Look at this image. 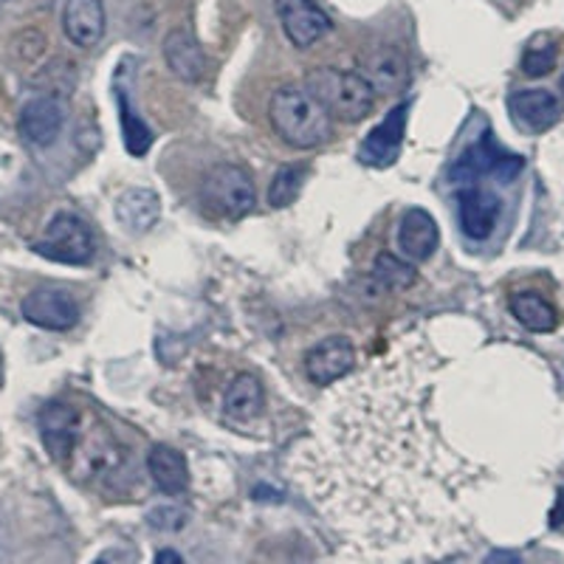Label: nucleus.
I'll list each match as a JSON object with an SVG mask.
<instances>
[{
    "mask_svg": "<svg viewBox=\"0 0 564 564\" xmlns=\"http://www.w3.org/2000/svg\"><path fill=\"white\" fill-rule=\"evenodd\" d=\"M155 562H181V556L173 551H159L155 553Z\"/></svg>",
    "mask_w": 564,
    "mask_h": 564,
    "instance_id": "nucleus-28",
    "label": "nucleus"
},
{
    "mask_svg": "<svg viewBox=\"0 0 564 564\" xmlns=\"http://www.w3.org/2000/svg\"><path fill=\"white\" fill-rule=\"evenodd\" d=\"M282 32L296 48H311L330 32V18L316 7L314 0H274Z\"/></svg>",
    "mask_w": 564,
    "mask_h": 564,
    "instance_id": "nucleus-9",
    "label": "nucleus"
},
{
    "mask_svg": "<svg viewBox=\"0 0 564 564\" xmlns=\"http://www.w3.org/2000/svg\"><path fill=\"white\" fill-rule=\"evenodd\" d=\"M116 102H119V122H122V135H124V148H128L130 155L141 159L153 148V130L144 124L141 116H135L133 105H130L128 90L116 88Z\"/></svg>",
    "mask_w": 564,
    "mask_h": 564,
    "instance_id": "nucleus-22",
    "label": "nucleus"
},
{
    "mask_svg": "<svg viewBox=\"0 0 564 564\" xmlns=\"http://www.w3.org/2000/svg\"><path fill=\"white\" fill-rule=\"evenodd\" d=\"M65 105L57 97H37L23 105L18 119L20 135L34 148H48L63 133Z\"/></svg>",
    "mask_w": 564,
    "mask_h": 564,
    "instance_id": "nucleus-12",
    "label": "nucleus"
},
{
    "mask_svg": "<svg viewBox=\"0 0 564 564\" xmlns=\"http://www.w3.org/2000/svg\"><path fill=\"white\" fill-rule=\"evenodd\" d=\"M83 432V415L68 404H48L40 412V435H43L45 449L52 452L59 463H65L77 446V437Z\"/></svg>",
    "mask_w": 564,
    "mask_h": 564,
    "instance_id": "nucleus-14",
    "label": "nucleus"
},
{
    "mask_svg": "<svg viewBox=\"0 0 564 564\" xmlns=\"http://www.w3.org/2000/svg\"><path fill=\"white\" fill-rule=\"evenodd\" d=\"M508 308H511L513 319L520 322L525 330H531V334H551L558 325L556 308H553L545 296L533 294V291L513 294L511 302H508Z\"/></svg>",
    "mask_w": 564,
    "mask_h": 564,
    "instance_id": "nucleus-21",
    "label": "nucleus"
},
{
    "mask_svg": "<svg viewBox=\"0 0 564 564\" xmlns=\"http://www.w3.org/2000/svg\"><path fill=\"white\" fill-rule=\"evenodd\" d=\"M437 243H441V229H437V220L430 212L421 209V206L406 209L401 224H398V249L404 251L406 260L426 263L437 251Z\"/></svg>",
    "mask_w": 564,
    "mask_h": 564,
    "instance_id": "nucleus-15",
    "label": "nucleus"
},
{
    "mask_svg": "<svg viewBox=\"0 0 564 564\" xmlns=\"http://www.w3.org/2000/svg\"><path fill=\"white\" fill-rule=\"evenodd\" d=\"M34 251L48 260H57V263L83 265L94 257V235L77 215L59 212L52 218V224L45 226L43 238L34 243Z\"/></svg>",
    "mask_w": 564,
    "mask_h": 564,
    "instance_id": "nucleus-5",
    "label": "nucleus"
},
{
    "mask_svg": "<svg viewBox=\"0 0 564 564\" xmlns=\"http://www.w3.org/2000/svg\"><path fill=\"white\" fill-rule=\"evenodd\" d=\"M562 88H564V79H562Z\"/></svg>",
    "mask_w": 564,
    "mask_h": 564,
    "instance_id": "nucleus-29",
    "label": "nucleus"
},
{
    "mask_svg": "<svg viewBox=\"0 0 564 564\" xmlns=\"http://www.w3.org/2000/svg\"><path fill=\"white\" fill-rule=\"evenodd\" d=\"M356 370V347L347 336H330L305 352V376L314 384L330 387Z\"/></svg>",
    "mask_w": 564,
    "mask_h": 564,
    "instance_id": "nucleus-8",
    "label": "nucleus"
},
{
    "mask_svg": "<svg viewBox=\"0 0 564 564\" xmlns=\"http://www.w3.org/2000/svg\"><path fill=\"white\" fill-rule=\"evenodd\" d=\"M415 269H412V260H401L398 254H379L376 263H372V280L379 282L384 291H406L415 282Z\"/></svg>",
    "mask_w": 564,
    "mask_h": 564,
    "instance_id": "nucleus-23",
    "label": "nucleus"
},
{
    "mask_svg": "<svg viewBox=\"0 0 564 564\" xmlns=\"http://www.w3.org/2000/svg\"><path fill=\"white\" fill-rule=\"evenodd\" d=\"M159 215L161 200L153 189L133 186V189H124V193L116 198V220H119L128 231H135V235L153 229Z\"/></svg>",
    "mask_w": 564,
    "mask_h": 564,
    "instance_id": "nucleus-19",
    "label": "nucleus"
},
{
    "mask_svg": "<svg viewBox=\"0 0 564 564\" xmlns=\"http://www.w3.org/2000/svg\"><path fill=\"white\" fill-rule=\"evenodd\" d=\"M520 170H522L520 155H506L497 144H494L491 133H486L477 144H471V148L457 159V164L452 167V178H455V184L460 181V184L466 186V184H475L477 178L491 173L508 181L520 173Z\"/></svg>",
    "mask_w": 564,
    "mask_h": 564,
    "instance_id": "nucleus-7",
    "label": "nucleus"
},
{
    "mask_svg": "<svg viewBox=\"0 0 564 564\" xmlns=\"http://www.w3.org/2000/svg\"><path fill=\"white\" fill-rule=\"evenodd\" d=\"M200 198L212 215L224 220L246 218L257 204L254 184L251 175L238 164H215L206 173L204 186H200Z\"/></svg>",
    "mask_w": 564,
    "mask_h": 564,
    "instance_id": "nucleus-4",
    "label": "nucleus"
},
{
    "mask_svg": "<svg viewBox=\"0 0 564 564\" xmlns=\"http://www.w3.org/2000/svg\"><path fill=\"white\" fill-rule=\"evenodd\" d=\"M441 365L421 336H404L330 392L296 455V486L361 556H437L466 531L475 468L435 421Z\"/></svg>",
    "mask_w": 564,
    "mask_h": 564,
    "instance_id": "nucleus-1",
    "label": "nucleus"
},
{
    "mask_svg": "<svg viewBox=\"0 0 564 564\" xmlns=\"http://www.w3.org/2000/svg\"><path fill=\"white\" fill-rule=\"evenodd\" d=\"M556 65V45L553 43H542V45H531L522 57V70H525V77H547Z\"/></svg>",
    "mask_w": 564,
    "mask_h": 564,
    "instance_id": "nucleus-26",
    "label": "nucleus"
},
{
    "mask_svg": "<svg viewBox=\"0 0 564 564\" xmlns=\"http://www.w3.org/2000/svg\"><path fill=\"white\" fill-rule=\"evenodd\" d=\"M406 119H410V102H401L390 110V113L381 119L376 128L367 133V139L361 141L359 148V161L367 167H390L395 164L398 153L404 148L406 135Z\"/></svg>",
    "mask_w": 564,
    "mask_h": 564,
    "instance_id": "nucleus-6",
    "label": "nucleus"
},
{
    "mask_svg": "<svg viewBox=\"0 0 564 564\" xmlns=\"http://www.w3.org/2000/svg\"><path fill=\"white\" fill-rule=\"evenodd\" d=\"M271 124L289 148L311 150L334 133V113L305 85H282L269 102Z\"/></svg>",
    "mask_w": 564,
    "mask_h": 564,
    "instance_id": "nucleus-2",
    "label": "nucleus"
},
{
    "mask_svg": "<svg viewBox=\"0 0 564 564\" xmlns=\"http://www.w3.org/2000/svg\"><path fill=\"white\" fill-rule=\"evenodd\" d=\"M164 59L181 83H198L206 74V57L198 40L186 29H173L164 40Z\"/></svg>",
    "mask_w": 564,
    "mask_h": 564,
    "instance_id": "nucleus-17",
    "label": "nucleus"
},
{
    "mask_svg": "<svg viewBox=\"0 0 564 564\" xmlns=\"http://www.w3.org/2000/svg\"><path fill=\"white\" fill-rule=\"evenodd\" d=\"M308 175V167H296V164H285L274 173L269 186V204L274 209H282V206H291L296 200L302 189V181Z\"/></svg>",
    "mask_w": 564,
    "mask_h": 564,
    "instance_id": "nucleus-25",
    "label": "nucleus"
},
{
    "mask_svg": "<svg viewBox=\"0 0 564 564\" xmlns=\"http://www.w3.org/2000/svg\"><path fill=\"white\" fill-rule=\"evenodd\" d=\"M32 325L45 330H70L79 322V305L59 289H37L20 305Z\"/></svg>",
    "mask_w": 564,
    "mask_h": 564,
    "instance_id": "nucleus-11",
    "label": "nucleus"
},
{
    "mask_svg": "<svg viewBox=\"0 0 564 564\" xmlns=\"http://www.w3.org/2000/svg\"><path fill=\"white\" fill-rule=\"evenodd\" d=\"M0 3H3V0H0Z\"/></svg>",
    "mask_w": 564,
    "mask_h": 564,
    "instance_id": "nucleus-30",
    "label": "nucleus"
},
{
    "mask_svg": "<svg viewBox=\"0 0 564 564\" xmlns=\"http://www.w3.org/2000/svg\"><path fill=\"white\" fill-rule=\"evenodd\" d=\"M150 525L159 528V531H178L181 525H184V513L178 511V508H155V511H150Z\"/></svg>",
    "mask_w": 564,
    "mask_h": 564,
    "instance_id": "nucleus-27",
    "label": "nucleus"
},
{
    "mask_svg": "<svg viewBox=\"0 0 564 564\" xmlns=\"http://www.w3.org/2000/svg\"><path fill=\"white\" fill-rule=\"evenodd\" d=\"M502 200L486 189V186L466 184L457 193V215H460V229L466 238L486 240L500 220Z\"/></svg>",
    "mask_w": 564,
    "mask_h": 564,
    "instance_id": "nucleus-10",
    "label": "nucleus"
},
{
    "mask_svg": "<svg viewBox=\"0 0 564 564\" xmlns=\"http://www.w3.org/2000/svg\"><path fill=\"white\" fill-rule=\"evenodd\" d=\"M508 110H511L513 122L520 124L522 130L542 133V130H551L558 122L562 102H558L556 94L545 88H525L513 90L508 97Z\"/></svg>",
    "mask_w": 564,
    "mask_h": 564,
    "instance_id": "nucleus-13",
    "label": "nucleus"
},
{
    "mask_svg": "<svg viewBox=\"0 0 564 564\" xmlns=\"http://www.w3.org/2000/svg\"><path fill=\"white\" fill-rule=\"evenodd\" d=\"M148 471L153 477L155 488L167 497H181V494L189 488V466H186V457L181 455L173 446H153L148 452Z\"/></svg>",
    "mask_w": 564,
    "mask_h": 564,
    "instance_id": "nucleus-18",
    "label": "nucleus"
},
{
    "mask_svg": "<svg viewBox=\"0 0 564 564\" xmlns=\"http://www.w3.org/2000/svg\"><path fill=\"white\" fill-rule=\"evenodd\" d=\"M406 65L395 52H381L365 63V77L370 79L376 90H390L404 83Z\"/></svg>",
    "mask_w": 564,
    "mask_h": 564,
    "instance_id": "nucleus-24",
    "label": "nucleus"
},
{
    "mask_svg": "<svg viewBox=\"0 0 564 564\" xmlns=\"http://www.w3.org/2000/svg\"><path fill=\"white\" fill-rule=\"evenodd\" d=\"M263 406H265V390L263 384L251 376V372H240V376L231 379L229 390H226V398H224V410L231 421H238V423L254 421V417L263 412Z\"/></svg>",
    "mask_w": 564,
    "mask_h": 564,
    "instance_id": "nucleus-20",
    "label": "nucleus"
},
{
    "mask_svg": "<svg viewBox=\"0 0 564 564\" xmlns=\"http://www.w3.org/2000/svg\"><path fill=\"white\" fill-rule=\"evenodd\" d=\"M305 88L341 122H361L376 108V88L365 74L339 68H311Z\"/></svg>",
    "mask_w": 564,
    "mask_h": 564,
    "instance_id": "nucleus-3",
    "label": "nucleus"
},
{
    "mask_svg": "<svg viewBox=\"0 0 564 564\" xmlns=\"http://www.w3.org/2000/svg\"><path fill=\"white\" fill-rule=\"evenodd\" d=\"M65 37L79 48H94L105 37L102 0H68L63 9Z\"/></svg>",
    "mask_w": 564,
    "mask_h": 564,
    "instance_id": "nucleus-16",
    "label": "nucleus"
}]
</instances>
